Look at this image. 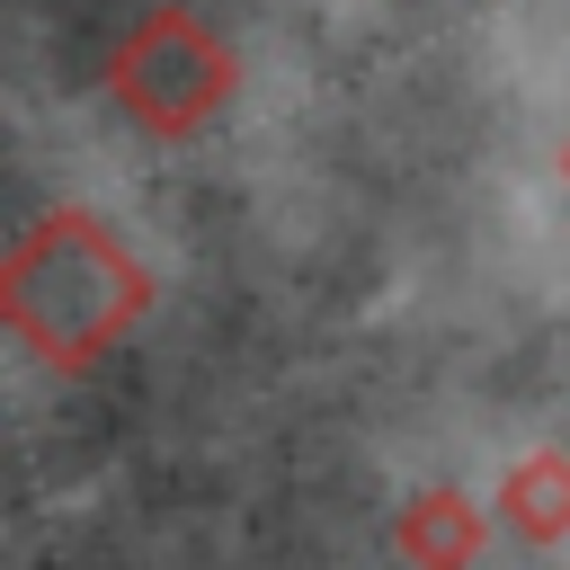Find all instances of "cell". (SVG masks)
<instances>
[]
</instances>
